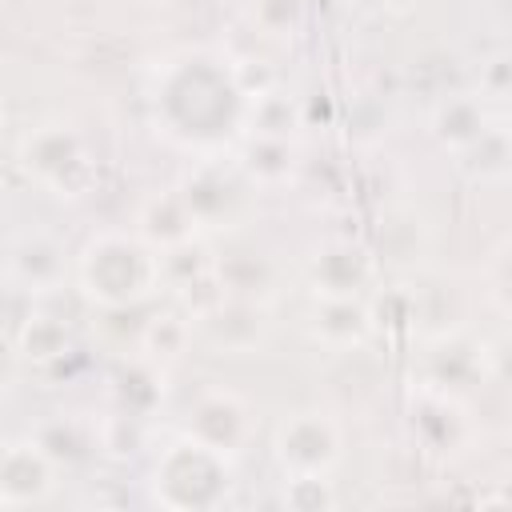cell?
I'll return each instance as SVG.
<instances>
[{"label":"cell","mask_w":512,"mask_h":512,"mask_svg":"<svg viewBox=\"0 0 512 512\" xmlns=\"http://www.w3.org/2000/svg\"><path fill=\"white\" fill-rule=\"evenodd\" d=\"M408 420H412V436H416L420 452L440 456V460L464 452V444L472 440V420H468L464 400L456 392L436 388V384H424V380L412 392Z\"/></svg>","instance_id":"cell-8"},{"label":"cell","mask_w":512,"mask_h":512,"mask_svg":"<svg viewBox=\"0 0 512 512\" xmlns=\"http://www.w3.org/2000/svg\"><path fill=\"white\" fill-rule=\"evenodd\" d=\"M252 184L244 180V172L232 164L224 168L220 160H200L180 184H176V196L184 200L188 216L196 220L200 236L204 232H220V228H232L248 204H252Z\"/></svg>","instance_id":"cell-6"},{"label":"cell","mask_w":512,"mask_h":512,"mask_svg":"<svg viewBox=\"0 0 512 512\" xmlns=\"http://www.w3.org/2000/svg\"><path fill=\"white\" fill-rule=\"evenodd\" d=\"M72 352V332L64 324V316H48V312H32L20 332H16V356L32 360V364H52L60 356Z\"/></svg>","instance_id":"cell-19"},{"label":"cell","mask_w":512,"mask_h":512,"mask_svg":"<svg viewBox=\"0 0 512 512\" xmlns=\"http://www.w3.org/2000/svg\"><path fill=\"white\" fill-rule=\"evenodd\" d=\"M272 456L284 476H332L344 456V428L324 408H300L272 428Z\"/></svg>","instance_id":"cell-5"},{"label":"cell","mask_w":512,"mask_h":512,"mask_svg":"<svg viewBox=\"0 0 512 512\" xmlns=\"http://www.w3.org/2000/svg\"><path fill=\"white\" fill-rule=\"evenodd\" d=\"M36 444L56 460V468L60 464H68V460H80L92 444H96V428L92 432H76V424L72 420H52V424H44V432L36 436Z\"/></svg>","instance_id":"cell-23"},{"label":"cell","mask_w":512,"mask_h":512,"mask_svg":"<svg viewBox=\"0 0 512 512\" xmlns=\"http://www.w3.org/2000/svg\"><path fill=\"white\" fill-rule=\"evenodd\" d=\"M8 276L36 296H48L68 276V252L52 232H20L8 244Z\"/></svg>","instance_id":"cell-13"},{"label":"cell","mask_w":512,"mask_h":512,"mask_svg":"<svg viewBox=\"0 0 512 512\" xmlns=\"http://www.w3.org/2000/svg\"><path fill=\"white\" fill-rule=\"evenodd\" d=\"M0 124H4V96H0Z\"/></svg>","instance_id":"cell-29"},{"label":"cell","mask_w":512,"mask_h":512,"mask_svg":"<svg viewBox=\"0 0 512 512\" xmlns=\"http://www.w3.org/2000/svg\"><path fill=\"white\" fill-rule=\"evenodd\" d=\"M152 492L168 508H216L232 492V460L184 432L156 460Z\"/></svg>","instance_id":"cell-3"},{"label":"cell","mask_w":512,"mask_h":512,"mask_svg":"<svg viewBox=\"0 0 512 512\" xmlns=\"http://www.w3.org/2000/svg\"><path fill=\"white\" fill-rule=\"evenodd\" d=\"M132 232H136L140 240H148L156 252L200 236V228H196V220L188 216V208H184V200L176 196V188H164V192L144 196V204L136 208V228H132Z\"/></svg>","instance_id":"cell-14"},{"label":"cell","mask_w":512,"mask_h":512,"mask_svg":"<svg viewBox=\"0 0 512 512\" xmlns=\"http://www.w3.org/2000/svg\"><path fill=\"white\" fill-rule=\"evenodd\" d=\"M372 256L352 240H328L308 256L312 296H360L372 284Z\"/></svg>","instance_id":"cell-12"},{"label":"cell","mask_w":512,"mask_h":512,"mask_svg":"<svg viewBox=\"0 0 512 512\" xmlns=\"http://www.w3.org/2000/svg\"><path fill=\"white\" fill-rule=\"evenodd\" d=\"M376 332V312L360 296H312L308 336L332 352H352Z\"/></svg>","instance_id":"cell-11"},{"label":"cell","mask_w":512,"mask_h":512,"mask_svg":"<svg viewBox=\"0 0 512 512\" xmlns=\"http://www.w3.org/2000/svg\"><path fill=\"white\" fill-rule=\"evenodd\" d=\"M236 168L244 172V180L252 188H280L292 180V144L288 140H276V136H248L240 156H236Z\"/></svg>","instance_id":"cell-17"},{"label":"cell","mask_w":512,"mask_h":512,"mask_svg":"<svg viewBox=\"0 0 512 512\" xmlns=\"http://www.w3.org/2000/svg\"><path fill=\"white\" fill-rule=\"evenodd\" d=\"M284 504H292L300 512H320V508H332L336 496H332L328 476H288Z\"/></svg>","instance_id":"cell-24"},{"label":"cell","mask_w":512,"mask_h":512,"mask_svg":"<svg viewBox=\"0 0 512 512\" xmlns=\"http://www.w3.org/2000/svg\"><path fill=\"white\" fill-rule=\"evenodd\" d=\"M192 336H196L192 320L180 308H164V312L144 320V328H140V356H148L152 364L164 368V364H172V360H180L188 352Z\"/></svg>","instance_id":"cell-18"},{"label":"cell","mask_w":512,"mask_h":512,"mask_svg":"<svg viewBox=\"0 0 512 512\" xmlns=\"http://www.w3.org/2000/svg\"><path fill=\"white\" fill-rule=\"evenodd\" d=\"M76 284L88 304H100L108 312L136 308L164 288L160 252L136 232H96L76 256Z\"/></svg>","instance_id":"cell-2"},{"label":"cell","mask_w":512,"mask_h":512,"mask_svg":"<svg viewBox=\"0 0 512 512\" xmlns=\"http://www.w3.org/2000/svg\"><path fill=\"white\" fill-rule=\"evenodd\" d=\"M384 12H392V16H404V12H412L420 0H376Z\"/></svg>","instance_id":"cell-27"},{"label":"cell","mask_w":512,"mask_h":512,"mask_svg":"<svg viewBox=\"0 0 512 512\" xmlns=\"http://www.w3.org/2000/svg\"><path fill=\"white\" fill-rule=\"evenodd\" d=\"M244 124H248V136L288 140L300 128V104L292 96H284L280 88H264L244 100Z\"/></svg>","instance_id":"cell-20"},{"label":"cell","mask_w":512,"mask_h":512,"mask_svg":"<svg viewBox=\"0 0 512 512\" xmlns=\"http://www.w3.org/2000/svg\"><path fill=\"white\" fill-rule=\"evenodd\" d=\"M216 280H220L224 296L264 304V300L276 292V264H272L268 256H260V252L216 256Z\"/></svg>","instance_id":"cell-16"},{"label":"cell","mask_w":512,"mask_h":512,"mask_svg":"<svg viewBox=\"0 0 512 512\" xmlns=\"http://www.w3.org/2000/svg\"><path fill=\"white\" fill-rule=\"evenodd\" d=\"M4 200H8V188H4V180H0V212H4Z\"/></svg>","instance_id":"cell-28"},{"label":"cell","mask_w":512,"mask_h":512,"mask_svg":"<svg viewBox=\"0 0 512 512\" xmlns=\"http://www.w3.org/2000/svg\"><path fill=\"white\" fill-rule=\"evenodd\" d=\"M504 92H508V56H492L488 64H480V92L476 96L504 100Z\"/></svg>","instance_id":"cell-25"},{"label":"cell","mask_w":512,"mask_h":512,"mask_svg":"<svg viewBox=\"0 0 512 512\" xmlns=\"http://www.w3.org/2000/svg\"><path fill=\"white\" fill-rule=\"evenodd\" d=\"M460 156H480L476 164L472 160L464 164V172L476 184H504V176H508V132H504V124L492 120Z\"/></svg>","instance_id":"cell-21"},{"label":"cell","mask_w":512,"mask_h":512,"mask_svg":"<svg viewBox=\"0 0 512 512\" xmlns=\"http://www.w3.org/2000/svg\"><path fill=\"white\" fill-rule=\"evenodd\" d=\"M248 20L260 36L268 40H292L300 32V0H252L248 4Z\"/></svg>","instance_id":"cell-22"},{"label":"cell","mask_w":512,"mask_h":512,"mask_svg":"<svg viewBox=\"0 0 512 512\" xmlns=\"http://www.w3.org/2000/svg\"><path fill=\"white\" fill-rule=\"evenodd\" d=\"M12 372H16V348L0 340V388H8V380H12Z\"/></svg>","instance_id":"cell-26"},{"label":"cell","mask_w":512,"mask_h":512,"mask_svg":"<svg viewBox=\"0 0 512 512\" xmlns=\"http://www.w3.org/2000/svg\"><path fill=\"white\" fill-rule=\"evenodd\" d=\"M488 124H492V116L484 112V100H480L476 92L444 96V100L432 108V120H428L432 136H436L444 148H452V152H464Z\"/></svg>","instance_id":"cell-15"},{"label":"cell","mask_w":512,"mask_h":512,"mask_svg":"<svg viewBox=\"0 0 512 512\" xmlns=\"http://www.w3.org/2000/svg\"><path fill=\"white\" fill-rule=\"evenodd\" d=\"M192 328H196L216 352H228V356L256 352V348L268 340L264 304H256V300H236V296H224L216 308H208L200 320H192Z\"/></svg>","instance_id":"cell-10"},{"label":"cell","mask_w":512,"mask_h":512,"mask_svg":"<svg viewBox=\"0 0 512 512\" xmlns=\"http://www.w3.org/2000/svg\"><path fill=\"white\" fill-rule=\"evenodd\" d=\"M56 460L28 440H12L0 448V504H44L56 492Z\"/></svg>","instance_id":"cell-9"},{"label":"cell","mask_w":512,"mask_h":512,"mask_svg":"<svg viewBox=\"0 0 512 512\" xmlns=\"http://www.w3.org/2000/svg\"><path fill=\"white\" fill-rule=\"evenodd\" d=\"M156 108L164 116V132L184 144H216L244 116V92L228 60L184 56L172 64L164 84L156 88Z\"/></svg>","instance_id":"cell-1"},{"label":"cell","mask_w":512,"mask_h":512,"mask_svg":"<svg viewBox=\"0 0 512 512\" xmlns=\"http://www.w3.org/2000/svg\"><path fill=\"white\" fill-rule=\"evenodd\" d=\"M20 164L32 180H40L48 192L68 196V200L84 196L96 176V160H92L84 136L64 120L36 124L20 140Z\"/></svg>","instance_id":"cell-4"},{"label":"cell","mask_w":512,"mask_h":512,"mask_svg":"<svg viewBox=\"0 0 512 512\" xmlns=\"http://www.w3.org/2000/svg\"><path fill=\"white\" fill-rule=\"evenodd\" d=\"M184 432L200 444H208L212 452L236 460L252 436H256V416L248 408V400L232 388H204L192 408H188V420H184Z\"/></svg>","instance_id":"cell-7"}]
</instances>
